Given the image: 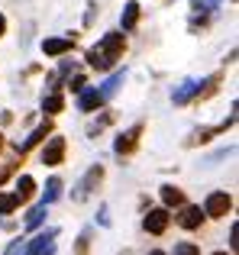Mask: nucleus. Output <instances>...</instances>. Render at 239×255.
I'll use <instances>...</instances> for the list:
<instances>
[{"mask_svg":"<svg viewBox=\"0 0 239 255\" xmlns=\"http://www.w3.org/2000/svg\"><path fill=\"white\" fill-rule=\"evenodd\" d=\"M217 6H220V0H194L197 13H210V10H217Z\"/></svg>","mask_w":239,"mask_h":255,"instance_id":"19","label":"nucleus"},{"mask_svg":"<svg viewBox=\"0 0 239 255\" xmlns=\"http://www.w3.org/2000/svg\"><path fill=\"white\" fill-rule=\"evenodd\" d=\"M194 91H197V84H194V81L181 84V91L175 94V104H184V100H188V97H191V94H194Z\"/></svg>","mask_w":239,"mask_h":255,"instance_id":"16","label":"nucleus"},{"mask_svg":"<svg viewBox=\"0 0 239 255\" xmlns=\"http://www.w3.org/2000/svg\"><path fill=\"white\" fill-rule=\"evenodd\" d=\"M175 255H201V252H197V246L181 243V246H175Z\"/></svg>","mask_w":239,"mask_h":255,"instance_id":"22","label":"nucleus"},{"mask_svg":"<svg viewBox=\"0 0 239 255\" xmlns=\"http://www.w3.org/2000/svg\"><path fill=\"white\" fill-rule=\"evenodd\" d=\"M139 23V3H126L123 10V29H132Z\"/></svg>","mask_w":239,"mask_h":255,"instance_id":"11","label":"nucleus"},{"mask_svg":"<svg viewBox=\"0 0 239 255\" xmlns=\"http://www.w3.org/2000/svg\"><path fill=\"white\" fill-rule=\"evenodd\" d=\"M32 187H36V184H32V178H29V174H23V178H19V184H16V191H13L19 197V204H23V200L32 194Z\"/></svg>","mask_w":239,"mask_h":255,"instance_id":"13","label":"nucleus"},{"mask_svg":"<svg viewBox=\"0 0 239 255\" xmlns=\"http://www.w3.org/2000/svg\"><path fill=\"white\" fill-rule=\"evenodd\" d=\"M227 210H230V194H223V191L210 194L207 204H204V213H207V217H223Z\"/></svg>","mask_w":239,"mask_h":255,"instance_id":"2","label":"nucleus"},{"mask_svg":"<svg viewBox=\"0 0 239 255\" xmlns=\"http://www.w3.org/2000/svg\"><path fill=\"white\" fill-rule=\"evenodd\" d=\"M120 81H123V75H114L107 84H104V91H101V97H114V91L120 87Z\"/></svg>","mask_w":239,"mask_h":255,"instance_id":"18","label":"nucleus"},{"mask_svg":"<svg viewBox=\"0 0 239 255\" xmlns=\"http://www.w3.org/2000/svg\"><path fill=\"white\" fill-rule=\"evenodd\" d=\"M62 155H65V139H49V145L42 149V165H58L62 162Z\"/></svg>","mask_w":239,"mask_h":255,"instance_id":"3","label":"nucleus"},{"mask_svg":"<svg viewBox=\"0 0 239 255\" xmlns=\"http://www.w3.org/2000/svg\"><path fill=\"white\" fill-rule=\"evenodd\" d=\"M45 113H58L62 110V97H58V94H52V97H45Z\"/></svg>","mask_w":239,"mask_h":255,"instance_id":"20","label":"nucleus"},{"mask_svg":"<svg viewBox=\"0 0 239 255\" xmlns=\"http://www.w3.org/2000/svg\"><path fill=\"white\" fill-rule=\"evenodd\" d=\"M45 132H49V123H45V126H39V129H36V132H32V136H29V139H23V142H19V152H29V149H32V145H36V142H39V139H45Z\"/></svg>","mask_w":239,"mask_h":255,"instance_id":"12","label":"nucleus"},{"mask_svg":"<svg viewBox=\"0 0 239 255\" xmlns=\"http://www.w3.org/2000/svg\"><path fill=\"white\" fill-rule=\"evenodd\" d=\"M101 174H104L101 168H91V174L81 181V184H78V191H75V200H84V197H88V194H91V184H97V181H101Z\"/></svg>","mask_w":239,"mask_h":255,"instance_id":"6","label":"nucleus"},{"mask_svg":"<svg viewBox=\"0 0 239 255\" xmlns=\"http://www.w3.org/2000/svg\"><path fill=\"white\" fill-rule=\"evenodd\" d=\"M88 252V236H81V243H78V255H84Z\"/></svg>","mask_w":239,"mask_h":255,"instance_id":"23","label":"nucleus"},{"mask_svg":"<svg viewBox=\"0 0 239 255\" xmlns=\"http://www.w3.org/2000/svg\"><path fill=\"white\" fill-rule=\"evenodd\" d=\"M201 220H204L201 207H184V213H181V226H184V230H197Z\"/></svg>","mask_w":239,"mask_h":255,"instance_id":"5","label":"nucleus"},{"mask_svg":"<svg viewBox=\"0 0 239 255\" xmlns=\"http://www.w3.org/2000/svg\"><path fill=\"white\" fill-rule=\"evenodd\" d=\"M217 255H227V252H217Z\"/></svg>","mask_w":239,"mask_h":255,"instance_id":"25","label":"nucleus"},{"mask_svg":"<svg viewBox=\"0 0 239 255\" xmlns=\"http://www.w3.org/2000/svg\"><path fill=\"white\" fill-rule=\"evenodd\" d=\"M42 217H45V204H42V207H36V210L26 217V226H29V230H32V226H39V223H42Z\"/></svg>","mask_w":239,"mask_h":255,"instance_id":"17","label":"nucleus"},{"mask_svg":"<svg viewBox=\"0 0 239 255\" xmlns=\"http://www.w3.org/2000/svg\"><path fill=\"white\" fill-rule=\"evenodd\" d=\"M136 139H139V126H132L126 136H120V139H117V152H120V155L132 152V149H136Z\"/></svg>","mask_w":239,"mask_h":255,"instance_id":"7","label":"nucleus"},{"mask_svg":"<svg viewBox=\"0 0 239 255\" xmlns=\"http://www.w3.org/2000/svg\"><path fill=\"white\" fill-rule=\"evenodd\" d=\"M52 239H55V230H49V233H42V236H36V239H32V246L26 249V255H39V252L45 249V246L52 243Z\"/></svg>","mask_w":239,"mask_h":255,"instance_id":"9","label":"nucleus"},{"mask_svg":"<svg viewBox=\"0 0 239 255\" xmlns=\"http://www.w3.org/2000/svg\"><path fill=\"white\" fill-rule=\"evenodd\" d=\"M101 104H104L101 91H88V94H81V100H78V107H81V110H94V107H101Z\"/></svg>","mask_w":239,"mask_h":255,"instance_id":"10","label":"nucleus"},{"mask_svg":"<svg viewBox=\"0 0 239 255\" xmlns=\"http://www.w3.org/2000/svg\"><path fill=\"white\" fill-rule=\"evenodd\" d=\"M13 207H19V197H16V194H0V213H10Z\"/></svg>","mask_w":239,"mask_h":255,"instance_id":"14","label":"nucleus"},{"mask_svg":"<svg viewBox=\"0 0 239 255\" xmlns=\"http://www.w3.org/2000/svg\"><path fill=\"white\" fill-rule=\"evenodd\" d=\"M149 255H165V252H149Z\"/></svg>","mask_w":239,"mask_h":255,"instance_id":"24","label":"nucleus"},{"mask_svg":"<svg viewBox=\"0 0 239 255\" xmlns=\"http://www.w3.org/2000/svg\"><path fill=\"white\" fill-rule=\"evenodd\" d=\"M123 45H126V39L120 36V32H107V36L101 39V49H97V55L104 58V65H114L117 58H120V52H123Z\"/></svg>","mask_w":239,"mask_h":255,"instance_id":"1","label":"nucleus"},{"mask_svg":"<svg viewBox=\"0 0 239 255\" xmlns=\"http://www.w3.org/2000/svg\"><path fill=\"white\" fill-rule=\"evenodd\" d=\"M58 194H62V181L52 178V181H49V187H45V204H52V200H55Z\"/></svg>","mask_w":239,"mask_h":255,"instance_id":"15","label":"nucleus"},{"mask_svg":"<svg viewBox=\"0 0 239 255\" xmlns=\"http://www.w3.org/2000/svg\"><path fill=\"white\" fill-rule=\"evenodd\" d=\"M162 197L165 204H181V191H175V187H162Z\"/></svg>","mask_w":239,"mask_h":255,"instance_id":"21","label":"nucleus"},{"mask_svg":"<svg viewBox=\"0 0 239 255\" xmlns=\"http://www.w3.org/2000/svg\"><path fill=\"white\" fill-rule=\"evenodd\" d=\"M42 49H45V55H62L65 49H71V39H45Z\"/></svg>","mask_w":239,"mask_h":255,"instance_id":"8","label":"nucleus"},{"mask_svg":"<svg viewBox=\"0 0 239 255\" xmlns=\"http://www.w3.org/2000/svg\"><path fill=\"white\" fill-rule=\"evenodd\" d=\"M165 226H168V213H165V210H152L149 217H145V230L155 233V236L165 233Z\"/></svg>","mask_w":239,"mask_h":255,"instance_id":"4","label":"nucleus"}]
</instances>
